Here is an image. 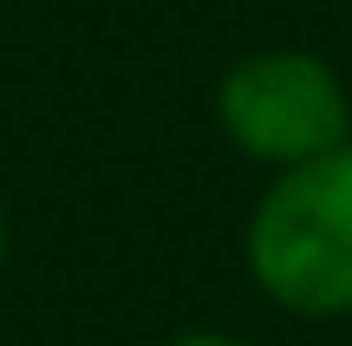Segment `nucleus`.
Returning <instances> with one entry per match:
<instances>
[{
  "label": "nucleus",
  "mask_w": 352,
  "mask_h": 346,
  "mask_svg": "<svg viewBox=\"0 0 352 346\" xmlns=\"http://www.w3.org/2000/svg\"><path fill=\"white\" fill-rule=\"evenodd\" d=\"M248 274L287 314H352V144L267 183L248 216Z\"/></svg>",
  "instance_id": "1"
},
{
  "label": "nucleus",
  "mask_w": 352,
  "mask_h": 346,
  "mask_svg": "<svg viewBox=\"0 0 352 346\" xmlns=\"http://www.w3.org/2000/svg\"><path fill=\"white\" fill-rule=\"evenodd\" d=\"M215 125L254 164L300 170L352 144V98L340 72L314 52H254L215 85Z\"/></svg>",
  "instance_id": "2"
},
{
  "label": "nucleus",
  "mask_w": 352,
  "mask_h": 346,
  "mask_svg": "<svg viewBox=\"0 0 352 346\" xmlns=\"http://www.w3.org/2000/svg\"><path fill=\"white\" fill-rule=\"evenodd\" d=\"M164 346H248V340H228V334H183V340H164Z\"/></svg>",
  "instance_id": "3"
},
{
  "label": "nucleus",
  "mask_w": 352,
  "mask_h": 346,
  "mask_svg": "<svg viewBox=\"0 0 352 346\" xmlns=\"http://www.w3.org/2000/svg\"><path fill=\"white\" fill-rule=\"evenodd\" d=\"M0 261H7V216H0Z\"/></svg>",
  "instance_id": "4"
}]
</instances>
